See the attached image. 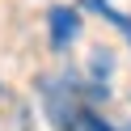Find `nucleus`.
<instances>
[{
  "mask_svg": "<svg viewBox=\"0 0 131 131\" xmlns=\"http://www.w3.org/2000/svg\"><path fill=\"white\" fill-rule=\"evenodd\" d=\"M47 21H51V47H55V51H63V47L76 42L80 17H76L72 9H63V4H59V9H51V17H47Z\"/></svg>",
  "mask_w": 131,
  "mask_h": 131,
  "instance_id": "obj_1",
  "label": "nucleus"
},
{
  "mask_svg": "<svg viewBox=\"0 0 131 131\" xmlns=\"http://www.w3.org/2000/svg\"><path fill=\"white\" fill-rule=\"evenodd\" d=\"M63 131H114V127L102 118V114L85 110V106H72V110H68V118H63Z\"/></svg>",
  "mask_w": 131,
  "mask_h": 131,
  "instance_id": "obj_2",
  "label": "nucleus"
},
{
  "mask_svg": "<svg viewBox=\"0 0 131 131\" xmlns=\"http://www.w3.org/2000/svg\"><path fill=\"white\" fill-rule=\"evenodd\" d=\"M85 4H89V9H97V13H106V17H110L114 26H123V30H127V34H131V21H127V17H118V13H114L110 4H106V0H85Z\"/></svg>",
  "mask_w": 131,
  "mask_h": 131,
  "instance_id": "obj_3",
  "label": "nucleus"
}]
</instances>
